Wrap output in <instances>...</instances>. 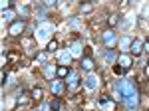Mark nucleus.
I'll return each instance as SVG.
<instances>
[{
	"mask_svg": "<svg viewBox=\"0 0 149 111\" xmlns=\"http://www.w3.org/2000/svg\"><path fill=\"white\" fill-rule=\"evenodd\" d=\"M123 103L129 109H135L139 103V91L131 79H123Z\"/></svg>",
	"mask_w": 149,
	"mask_h": 111,
	"instance_id": "f257e3e1",
	"label": "nucleus"
},
{
	"mask_svg": "<svg viewBox=\"0 0 149 111\" xmlns=\"http://www.w3.org/2000/svg\"><path fill=\"white\" fill-rule=\"evenodd\" d=\"M54 32V26H42V28H38V32H36V40L40 42V44H44V42H48L50 40V34Z\"/></svg>",
	"mask_w": 149,
	"mask_h": 111,
	"instance_id": "f03ea898",
	"label": "nucleus"
},
{
	"mask_svg": "<svg viewBox=\"0 0 149 111\" xmlns=\"http://www.w3.org/2000/svg\"><path fill=\"white\" fill-rule=\"evenodd\" d=\"M102 38H103V44L107 46V48H113L119 40H117V34L113 32V30H105V32L102 34Z\"/></svg>",
	"mask_w": 149,
	"mask_h": 111,
	"instance_id": "7ed1b4c3",
	"label": "nucleus"
},
{
	"mask_svg": "<svg viewBox=\"0 0 149 111\" xmlns=\"http://www.w3.org/2000/svg\"><path fill=\"white\" fill-rule=\"evenodd\" d=\"M97 81H100V78H97L95 74H88L86 79H84V85H86L88 91H93V89L97 87Z\"/></svg>",
	"mask_w": 149,
	"mask_h": 111,
	"instance_id": "20e7f679",
	"label": "nucleus"
},
{
	"mask_svg": "<svg viewBox=\"0 0 149 111\" xmlns=\"http://www.w3.org/2000/svg\"><path fill=\"white\" fill-rule=\"evenodd\" d=\"M97 105L102 107V111H113L115 109V103L109 101L107 97H100V99H97Z\"/></svg>",
	"mask_w": 149,
	"mask_h": 111,
	"instance_id": "39448f33",
	"label": "nucleus"
},
{
	"mask_svg": "<svg viewBox=\"0 0 149 111\" xmlns=\"http://www.w3.org/2000/svg\"><path fill=\"white\" fill-rule=\"evenodd\" d=\"M66 83H68L70 89H76V87H78V83H80V76H78V71H70Z\"/></svg>",
	"mask_w": 149,
	"mask_h": 111,
	"instance_id": "423d86ee",
	"label": "nucleus"
},
{
	"mask_svg": "<svg viewBox=\"0 0 149 111\" xmlns=\"http://www.w3.org/2000/svg\"><path fill=\"white\" fill-rule=\"evenodd\" d=\"M117 58H119V56H117L115 50H107V52L103 54V60H105V64H107V66H113L115 62H117Z\"/></svg>",
	"mask_w": 149,
	"mask_h": 111,
	"instance_id": "0eeeda50",
	"label": "nucleus"
},
{
	"mask_svg": "<svg viewBox=\"0 0 149 111\" xmlns=\"http://www.w3.org/2000/svg\"><path fill=\"white\" fill-rule=\"evenodd\" d=\"M24 26H26V24H24V20H18V22H14V24L10 26L8 34H10V36H18V34H22Z\"/></svg>",
	"mask_w": 149,
	"mask_h": 111,
	"instance_id": "6e6552de",
	"label": "nucleus"
},
{
	"mask_svg": "<svg viewBox=\"0 0 149 111\" xmlns=\"http://www.w3.org/2000/svg\"><path fill=\"white\" fill-rule=\"evenodd\" d=\"M117 66H121L123 69H129L131 67V56H127V54H121L119 58H117Z\"/></svg>",
	"mask_w": 149,
	"mask_h": 111,
	"instance_id": "1a4fd4ad",
	"label": "nucleus"
},
{
	"mask_svg": "<svg viewBox=\"0 0 149 111\" xmlns=\"http://www.w3.org/2000/svg\"><path fill=\"white\" fill-rule=\"evenodd\" d=\"M129 52L133 56H139L141 52H143V42H139V40H133L131 42V48H129Z\"/></svg>",
	"mask_w": 149,
	"mask_h": 111,
	"instance_id": "9d476101",
	"label": "nucleus"
},
{
	"mask_svg": "<svg viewBox=\"0 0 149 111\" xmlns=\"http://www.w3.org/2000/svg\"><path fill=\"white\" fill-rule=\"evenodd\" d=\"M52 93H54V95H62V93H64V83L58 81V79H54V81H52Z\"/></svg>",
	"mask_w": 149,
	"mask_h": 111,
	"instance_id": "9b49d317",
	"label": "nucleus"
},
{
	"mask_svg": "<svg viewBox=\"0 0 149 111\" xmlns=\"http://www.w3.org/2000/svg\"><path fill=\"white\" fill-rule=\"evenodd\" d=\"M70 62H72V54H70V50L62 52V54H60V64H62V66H70Z\"/></svg>",
	"mask_w": 149,
	"mask_h": 111,
	"instance_id": "f8f14e48",
	"label": "nucleus"
},
{
	"mask_svg": "<svg viewBox=\"0 0 149 111\" xmlns=\"http://www.w3.org/2000/svg\"><path fill=\"white\" fill-rule=\"evenodd\" d=\"M81 69H84V71H92V69H93L92 58H84V60H81Z\"/></svg>",
	"mask_w": 149,
	"mask_h": 111,
	"instance_id": "ddd939ff",
	"label": "nucleus"
},
{
	"mask_svg": "<svg viewBox=\"0 0 149 111\" xmlns=\"http://www.w3.org/2000/svg\"><path fill=\"white\" fill-rule=\"evenodd\" d=\"M56 71H58V67H54L52 64H44V74H46L48 78H54Z\"/></svg>",
	"mask_w": 149,
	"mask_h": 111,
	"instance_id": "4468645a",
	"label": "nucleus"
},
{
	"mask_svg": "<svg viewBox=\"0 0 149 111\" xmlns=\"http://www.w3.org/2000/svg\"><path fill=\"white\" fill-rule=\"evenodd\" d=\"M70 54H72V58H78V56H81V44H74L72 48H70Z\"/></svg>",
	"mask_w": 149,
	"mask_h": 111,
	"instance_id": "2eb2a0df",
	"label": "nucleus"
},
{
	"mask_svg": "<svg viewBox=\"0 0 149 111\" xmlns=\"http://www.w3.org/2000/svg\"><path fill=\"white\" fill-rule=\"evenodd\" d=\"M56 76H58V78H66V76H70L68 66H60V67H58V71H56Z\"/></svg>",
	"mask_w": 149,
	"mask_h": 111,
	"instance_id": "dca6fc26",
	"label": "nucleus"
},
{
	"mask_svg": "<svg viewBox=\"0 0 149 111\" xmlns=\"http://www.w3.org/2000/svg\"><path fill=\"white\" fill-rule=\"evenodd\" d=\"M42 97H44V91H42V89H40V87H34V89H32V99L40 101V99H42Z\"/></svg>",
	"mask_w": 149,
	"mask_h": 111,
	"instance_id": "f3484780",
	"label": "nucleus"
},
{
	"mask_svg": "<svg viewBox=\"0 0 149 111\" xmlns=\"http://www.w3.org/2000/svg\"><path fill=\"white\" fill-rule=\"evenodd\" d=\"M2 18H4L6 22H12V20H14V12H12V10H6V12H2ZM12 24H14V22H12Z\"/></svg>",
	"mask_w": 149,
	"mask_h": 111,
	"instance_id": "a211bd4d",
	"label": "nucleus"
},
{
	"mask_svg": "<svg viewBox=\"0 0 149 111\" xmlns=\"http://www.w3.org/2000/svg\"><path fill=\"white\" fill-rule=\"evenodd\" d=\"M119 46H121V50H129L131 48V40L129 38H123V40H119Z\"/></svg>",
	"mask_w": 149,
	"mask_h": 111,
	"instance_id": "6ab92c4d",
	"label": "nucleus"
},
{
	"mask_svg": "<svg viewBox=\"0 0 149 111\" xmlns=\"http://www.w3.org/2000/svg\"><path fill=\"white\" fill-rule=\"evenodd\" d=\"M50 109H52V111H62V109H60V99L50 101Z\"/></svg>",
	"mask_w": 149,
	"mask_h": 111,
	"instance_id": "aec40b11",
	"label": "nucleus"
},
{
	"mask_svg": "<svg viewBox=\"0 0 149 111\" xmlns=\"http://www.w3.org/2000/svg\"><path fill=\"white\" fill-rule=\"evenodd\" d=\"M107 22H109V26H115V24H119V16H117V14H111Z\"/></svg>",
	"mask_w": 149,
	"mask_h": 111,
	"instance_id": "412c9836",
	"label": "nucleus"
},
{
	"mask_svg": "<svg viewBox=\"0 0 149 111\" xmlns=\"http://www.w3.org/2000/svg\"><path fill=\"white\" fill-rule=\"evenodd\" d=\"M0 8H2V12H6L10 8V0H2V2H0Z\"/></svg>",
	"mask_w": 149,
	"mask_h": 111,
	"instance_id": "4be33fe9",
	"label": "nucleus"
},
{
	"mask_svg": "<svg viewBox=\"0 0 149 111\" xmlns=\"http://www.w3.org/2000/svg\"><path fill=\"white\" fill-rule=\"evenodd\" d=\"M44 8H56V0H46L44 2Z\"/></svg>",
	"mask_w": 149,
	"mask_h": 111,
	"instance_id": "5701e85b",
	"label": "nucleus"
},
{
	"mask_svg": "<svg viewBox=\"0 0 149 111\" xmlns=\"http://www.w3.org/2000/svg\"><path fill=\"white\" fill-rule=\"evenodd\" d=\"M56 50H58L56 42H48V52H56Z\"/></svg>",
	"mask_w": 149,
	"mask_h": 111,
	"instance_id": "b1692460",
	"label": "nucleus"
},
{
	"mask_svg": "<svg viewBox=\"0 0 149 111\" xmlns=\"http://www.w3.org/2000/svg\"><path fill=\"white\" fill-rule=\"evenodd\" d=\"M20 12H22V16H28V14H30V6H22Z\"/></svg>",
	"mask_w": 149,
	"mask_h": 111,
	"instance_id": "393cba45",
	"label": "nucleus"
},
{
	"mask_svg": "<svg viewBox=\"0 0 149 111\" xmlns=\"http://www.w3.org/2000/svg\"><path fill=\"white\" fill-rule=\"evenodd\" d=\"M113 71H115V74H123L125 69H123V67H121V66H113Z\"/></svg>",
	"mask_w": 149,
	"mask_h": 111,
	"instance_id": "a878e982",
	"label": "nucleus"
},
{
	"mask_svg": "<svg viewBox=\"0 0 149 111\" xmlns=\"http://www.w3.org/2000/svg\"><path fill=\"white\" fill-rule=\"evenodd\" d=\"M92 10V4H84V6H81V12H90Z\"/></svg>",
	"mask_w": 149,
	"mask_h": 111,
	"instance_id": "bb28decb",
	"label": "nucleus"
},
{
	"mask_svg": "<svg viewBox=\"0 0 149 111\" xmlns=\"http://www.w3.org/2000/svg\"><path fill=\"white\" fill-rule=\"evenodd\" d=\"M143 52H147V54H149V42H145V44H143Z\"/></svg>",
	"mask_w": 149,
	"mask_h": 111,
	"instance_id": "cd10ccee",
	"label": "nucleus"
},
{
	"mask_svg": "<svg viewBox=\"0 0 149 111\" xmlns=\"http://www.w3.org/2000/svg\"><path fill=\"white\" fill-rule=\"evenodd\" d=\"M50 109V105H42V107H40V111H48Z\"/></svg>",
	"mask_w": 149,
	"mask_h": 111,
	"instance_id": "c85d7f7f",
	"label": "nucleus"
},
{
	"mask_svg": "<svg viewBox=\"0 0 149 111\" xmlns=\"http://www.w3.org/2000/svg\"><path fill=\"white\" fill-rule=\"evenodd\" d=\"M145 76H147V78H149V66L145 67Z\"/></svg>",
	"mask_w": 149,
	"mask_h": 111,
	"instance_id": "c756f323",
	"label": "nucleus"
}]
</instances>
